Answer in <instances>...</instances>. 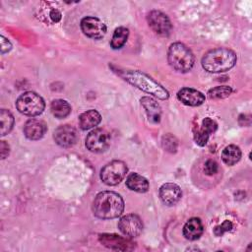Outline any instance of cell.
Here are the masks:
<instances>
[{"label":"cell","mask_w":252,"mask_h":252,"mask_svg":"<svg viewBox=\"0 0 252 252\" xmlns=\"http://www.w3.org/2000/svg\"><path fill=\"white\" fill-rule=\"evenodd\" d=\"M123 210L122 197L113 191L99 192L93 202V213L101 220L115 219L123 213Z\"/></svg>","instance_id":"6da1fadb"},{"label":"cell","mask_w":252,"mask_h":252,"mask_svg":"<svg viewBox=\"0 0 252 252\" xmlns=\"http://www.w3.org/2000/svg\"><path fill=\"white\" fill-rule=\"evenodd\" d=\"M203 68L210 73H221L231 69L236 63V54L228 48H215L202 58Z\"/></svg>","instance_id":"7a4b0ae2"},{"label":"cell","mask_w":252,"mask_h":252,"mask_svg":"<svg viewBox=\"0 0 252 252\" xmlns=\"http://www.w3.org/2000/svg\"><path fill=\"white\" fill-rule=\"evenodd\" d=\"M119 75L128 83L133 85L134 87H137L138 89L151 94L155 96H157L159 99H167L169 96L168 92L158 82H156L154 79H152L147 74L140 72V71H134V70H125L119 73Z\"/></svg>","instance_id":"3957f363"},{"label":"cell","mask_w":252,"mask_h":252,"mask_svg":"<svg viewBox=\"0 0 252 252\" xmlns=\"http://www.w3.org/2000/svg\"><path fill=\"white\" fill-rule=\"evenodd\" d=\"M169 65L176 71L186 73L192 69L195 63V57L192 51L181 42L172 43L167 52Z\"/></svg>","instance_id":"277c9868"},{"label":"cell","mask_w":252,"mask_h":252,"mask_svg":"<svg viewBox=\"0 0 252 252\" xmlns=\"http://www.w3.org/2000/svg\"><path fill=\"white\" fill-rule=\"evenodd\" d=\"M16 107L24 115L37 116L44 110L45 103L43 98L34 92H26L16 100Z\"/></svg>","instance_id":"5b68a950"},{"label":"cell","mask_w":252,"mask_h":252,"mask_svg":"<svg viewBox=\"0 0 252 252\" xmlns=\"http://www.w3.org/2000/svg\"><path fill=\"white\" fill-rule=\"evenodd\" d=\"M127 171L128 168L124 161L112 160L105 164L100 170V179L104 184L114 186L122 181Z\"/></svg>","instance_id":"8992f818"},{"label":"cell","mask_w":252,"mask_h":252,"mask_svg":"<svg viewBox=\"0 0 252 252\" xmlns=\"http://www.w3.org/2000/svg\"><path fill=\"white\" fill-rule=\"evenodd\" d=\"M110 145V135L102 128L91 131L86 138V147L93 153H103Z\"/></svg>","instance_id":"52a82bcc"},{"label":"cell","mask_w":252,"mask_h":252,"mask_svg":"<svg viewBox=\"0 0 252 252\" xmlns=\"http://www.w3.org/2000/svg\"><path fill=\"white\" fill-rule=\"evenodd\" d=\"M148 23L150 28L158 35L161 36H167L171 30H172V25L164 13L158 10H153L148 14Z\"/></svg>","instance_id":"ba28073f"},{"label":"cell","mask_w":252,"mask_h":252,"mask_svg":"<svg viewBox=\"0 0 252 252\" xmlns=\"http://www.w3.org/2000/svg\"><path fill=\"white\" fill-rule=\"evenodd\" d=\"M81 30L85 35L94 39H99L106 33V26L96 17L88 16L81 21Z\"/></svg>","instance_id":"9c48e42d"},{"label":"cell","mask_w":252,"mask_h":252,"mask_svg":"<svg viewBox=\"0 0 252 252\" xmlns=\"http://www.w3.org/2000/svg\"><path fill=\"white\" fill-rule=\"evenodd\" d=\"M119 230L127 237H136L143 230V222L139 216L128 214L123 216L118 221Z\"/></svg>","instance_id":"30bf717a"},{"label":"cell","mask_w":252,"mask_h":252,"mask_svg":"<svg viewBox=\"0 0 252 252\" xmlns=\"http://www.w3.org/2000/svg\"><path fill=\"white\" fill-rule=\"evenodd\" d=\"M54 141L62 148H70L76 144L78 135L77 131L71 125H61L57 127L53 134Z\"/></svg>","instance_id":"8fae6325"},{"label":"cell","mask_w":252,"mask_h":252,"mask_svg":"<svg viewBox=\"0 0 252 252\" xmlns=\"http://www.w3.org/2000/svg\"><path fill=\"white\" fill-rule=\"evenodd\" d=\"M99 241L105 247L112 250H132L135 248V243L128 238H124L122 236L116 234H108L103 233L99 235Z\"/></svg>","instance_id":"7c38bea8"},{"label":"cell","mask_w":252,"mask_h":252,"mask_svg":"<svg viewBox=\"0 0 252 252\" xmlns=\"http://www.w3.org/2000/svg\"><path fill=\"white\" fill-rule=\"evenodd\" d=\"M159 198L166 206H173L179 202L182 197L180 187L175 183H164L159 188Z\"/></svg>","instance_id":"4fadbf2b"},{"label":"cell","mask_w":252,"mask_h":252,"mask_svg":"<svg viewBox=\"0 0 252 252\" xmlns=\"http://www.w3.org/2000/svg\"><path fill=\"white\" fill-rule=\"evenodd\" d=\"M177 98L185 105L189 106H198L205 101V95L191 88H183L177 93Z\"/></svg>","instance_id":"5bb4252c"},{"label":"cell","mask_w":252,"mask_h":252,"mask_svg":"<svg viewBox=\"0 0 252 252\" xmlns=\"http://www.w3.org/2000/svg\"><path fill=\"white\" fill-rule=\"evenodd\" d=\"M46 132V125L38 119H30L24 126V134L30 140H39Z\"/></svg>","instance_id":"9a60e30c"},{"label":"cell","mask_w":252,"mask_h":252,"mask_svg":"<svg viewBox=\"0 0 252 252\" xmlns=\"http://www.w3.org/2000/svg\"><path fill=\"white\" fill-rule=\"evenodd\" d=\"M141 104L144 107L150 122L157 124L160 121L161 108L155 99L149 96H143L141 98Z\"/></svg>","instance_id":"2e32d148"},{"label":"cell","mask_w":252,"mask_h":252,"mask_svg":"<svg viewBox=\"0 0 252 252\" xmlns=\"http://www.w3.org/2000/svg\"><path fill=\"white\" fill-rule=\"evenodd\" d=\"M204 226L199 218H191L183 226V235L186 239L196 240L203 234Z\"/></svg>","instance_id":"e0dca14e"},{"label":"cell","mask_w":252,"mask_h":252,"mask_svg":"<svg viewBox=\"0 0 252 252\" xmlns=\"http://www.w3.org/2000/svg\"><path fill=\"white\" fill-rule=\"evenodd\" d=\"M100 121L101 116L94 109L87 110L79 116V125L82 130H89L91 128H94L97 126L100 123Z\"/></svg>","instance_id":"ac0fdd59"},{"label":"cell","mask_w":252,"mask_h":252,"mask_svg":"<svg viewBox=\"0 0 252 252\" xmlns=\"http://www.w3.org/2000/svg\"><path fill=\"white\" fill-rule=\"evenodd\" d=\"M126 186L135 192L145 193L149 190V181L142 175L133 172L130 173L126 179Z\"/></svg>","instance_id":"d6986e66"},{"label":"cell","mask_w":252,"mask_h":252,"mask_svg":"<svg viewBox=\"0 0 252 252\" xmlns=\"http://www.w3.org/2000/svg\"><path fill=\"white\" fill-rule=\"evenodd\" d=\"M222 161L227 165H234L241 158V151L235 145L226 146L221 153Z\"/></svg>","instance_id":"ffe728a7"},{"label":"cell","mask_w":252,"mask_h":252,"mask_svg":"<svg viewBox=\"0 0 252 252\" xmlns=\"http://www.w3.org/2000/svg\"><path fill=\"white\" fill-rule=\"evenodd\" d=\"M50 109L52 114L56 118H65L71 112L70 104L64 99H54L50 104Z\"/></svg>","instance_id":"44dd1931"},{"label":"cell","mask_w":252,"mask_h":252,"mask_svg":"<svg viewBox=\"0 0 252 252\" xmlns=\"http://www.w3.org/2000/svg\"><path fill=\"white\" fill-rule=\"evenodd\" d=\"M128 34H129V30L125 27H119L114 31V33L112 35L111 41H110V45L113 49H119L121 48L127 38H128Z\"/></svg>","instance_id":"7402d4cb"},{"label":"cell","mask_w":252,"mask_h":252,"mask_svg":"<svg viewBox=\"0 0 252 252\" xmlns=\"http://www.w3.org/2000/svg\"><path fill=\"white\" fill-rule=\"evenodd\" d=\"M0 120H1V136L7 135L13 128L14 117L9 110L1 109L0 111Z\"/></svg>","instance_id":"603a6c76"},{"label":"cell","mask_w":252,"mask_h":252,"mask_svg":"<svg viewBox=\"0 0 252 252\" xmlns=\"http://www.w3.org/2000/svg\"><path fill=\"white\" fill-rule=\"evenodd\" d=\"M232 93V89L228 86H219L216 88L211 89L208 92V95L210 98H224L230 95V94Z\"/></svg>","instance_id":"cb8c5ba5"},{"label":"cell","mask_w":252,"mask_h":252,"mask_svg":"<svg viewBox=\"0 0 252 252\" xmlns=\"http://www.w3.org/2000/svg\"><path fill=\"white\" fill-rule=\"evenodd\" d=\"M209 137H210V133L206 131L203 127L196 128L194 130V141L200 147H203L207 144Z\"/></svg>","instance_id":"d4e9b609"},{"label":"cell","mask_w":252,"mask_h":252,"mask_svg":"<svg viewBox=\"0 0 252 252\" xmlns=\"http://www.w3.org/2000/svg\"><path fill=\"white\" fill-rule=\"evenodd\" d=\"M162 147L169 153H175L177 150V140L174 136L167 134L162 137Z\"/></svg>","instance_id":"484cf974"},{"label":"cell","mask_w":252,"mask_h":252,"mask_svg":"<svg viewBox=\"0 0 252 252\" xmlns=\"http://www.w3.org/2000/svg\"><path fill=\"white\" fill-rule=\"evenodd\" d=\"M233 225L230 220H224L220 225H217L214 229V232L217 236H221L224 232L230 231L232 229Z\"/></svg>","instance_id":"4316f807"},{"label":"cell","mask_w":252,"mask_h":252,"mask_svg":"<svg viewBox=\"0 0 252 252\" xmlns=\"http://www.w3.org/2000/svg\"><path fill=\"white\" fill-rule=\"evenodd\" d=\"M219 165L218 163L213 159H208L204 164V172L207 175H214L218 172Z\"/></svg>","instance_id":"83f0119b"},{"label":"cell","mask_w":252,"mask_h":252,"mask_svg":"<svg viewBox=\"0 0 252 252\" xmlns=\"http://www.w3.org/2000/svg\"><path fill=\"white\" fill-rule=\"evenodd\" d=\"M202 127H203L206 131H208L210 134H212V133H214V132L217 130L218 124H217L216 121L213 120L212 118L206 117V118L202 121Z\"/></svg>","instance_id":"f1b7e54d"},{"label":"cell","mask_w":252,"mask_h":252,"mask_svg":"<svg viewBox=\"0 0 252 252\" xmlns=\"http://www.w3.org/2000/svg\"><path fill=\"white\" fill-rule=\"evenodd\" d=\"M12 49L11 42L5 38L3 35H1V53L4 54L6 52H9Z\"/></svg>","instance_id":"f546056e"},{"label":"cell","mask_w":252,"mask_h":252,"mask_svg":"<svg viewBox=\"0 0 252 252\" xmlns=\"http://www.w3.org/2000/svg\"><path fill=\"white\" fill-rule=\"evenodd\" d=\"M9 149H10L9 145L5 141L0 142V150H1L0 152H1V158L2 159H4L9 155V152H10Z\"/></svg>","instance_id":"4dcf8cb0"},{"label":"cell","mask_w":252,"mask_h":252,"mask_svg":"<svg viewBox=\"0 0 252 252\" xmlns=\"http://www.w3.org/2000/svg\"><path fill=\"white\" fill-rule=\"evenodd\" d=\"M49 17H50V19H51V21L53 23H57V22H59L61 20V13L57 9H52L50 11Z\"/></svg>","instance_id":"1f68e13d"}]
</instances>
